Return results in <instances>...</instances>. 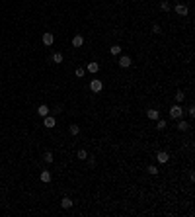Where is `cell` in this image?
Listing matches in <instances>:
<instances>
[{
	"mask_svg": "<svg viewBox=\"0 0 195 217\" xmlns=\"http://www.w3.org/2000/svg\"><path fill=\"white\" fill-rule=\"evenodd\" d=\"M183 115V108L180 104H176V106H172L170 108V117H174V119H180Z\"/></svg>",
	"mask_w": 195,
	"mask_h": 217,
	"instance_id": "1",
	"label": "cell"
},
{
	"mask_svg": "<svg viewBox=\"0 0 195 217\" xmlns=\"http://www.w3.org/2000/svg\"><path fill=\"white\" fill-rule=\"evenodd\" d=\"M90 90L96 92V94H98V92H101V90H104V82H101L100 78H94V80L90 82Z\"/></svg>",
	"mask_w": 195,
	"mask_h": 217,
	"instance_id": "2",
	"label": "cell"
},
{
	"mask_svg": "<svg viewBox=\"0 0 195 217\" xmlns=\"http://www.w3.org/2000/svg\"><path fill=\"white\" fill-rule=\"evenodd\" d=\"M43 125L47 129H53L55 125H57V119H55L53 115H45V117H43Z\"/></svg>",
	"mask_w": 195,
	"mask_h": 217,
	"instance_id": "3",
	"label": "cell"
},
{
	"mask_svg": "<svg viewBox=\"0 0 195 217\" xmlns=\"http://www.w3.org/2000/svg\"><path fill=\"white\" fill-rule=\"evenodd\" d=\"M53 41H55V35L51 33V31H45V33H43V45L51 47V45H53Z\"/></svg>",
	"mask_w": 195,
	"mask_h": 217,
	"instance_id": "4",
	"label": "cell"
},
{
	"mask_svg": "<svg viewBox=\"0 0 195 217\" xmlns=\"http://www.w3.org/2000/svg\"><path fill=\"white\" fill-rule=\"evenodd\" d=\"M168 159H170V155L166 153V151H158V153H156V160H158V163H162V164L168 163Z\"/></svg>",
	"mask_w": 195,
	"mask_h": 217,
	"instance_id": "5",
	"label": "cell"
},
{
	"mask_svg": "<svg viewBox=\"0 0 195 217\" xmlns=\"http://www.w3.org/2000/svg\"><path fill=\"white\" fill-rule=\"evenodd\" d=\"M176 14H178V16H187V6L182 4V2H178L176 4Z\"/></svg>",
	"mask_w": 195,
	"mask_h": 217,
	"instance_id": "6",
	"label": "cell"
},
{
	"mask_svg": "<svg viewBox=\"0 0 195 217\" xmlns=\"http://www.w3.org/2000/svg\"><path fill=\"white\" fill-rule=\"evenodd\" d=\"M131 57H127V55H123V57L121 59H119V67H121V68H129V67H131Z\"/></svg>",
	"mask_w": 195,
	"mask_h": 217,
	"instance_id": "7",
	"label": "cell"
},
{
	"mask_svg": "<svg viewBox=\"0 0 195 217\" xmlns=\"http://www.w3.org/2000/svg\"><path fill=\"white\" fill-rule=\"evenodd\" d=\"M72 205H74V201H72V200H70V198H68V196H64L63 200H61V207H63V209H70Z\"/></svg>",
	"mask_w": 195,
	"mask_h": 217,
	"instance_id": "8",
	"label": "cell"
},
{
	"mask_svg": "<svg viewBox=\"0 0 195 217\" xmlns=\"http://www.w3.org/2000/svg\"><path fill=\"white\" fill-rule=\"evenodd\" d=\"M146 117L148 119H152V121H156V119H158L160 117V112H158V110H146Z\"/></svg>",
	"mask_w": 195,
	"mask_h": 217,
	"instance_id": "9",
	"label": "cell"
},
{
	"mask_svg": "<svg viewBox=\"0 0 195 217\" xmlns=\"http://www.w3.org/2000/svg\"><path fill=\"white\" fill-rule=\"evenodd\" d=\"M51 178H53V176H51V172H49V170H43V172L39 174V180H41L43 184H49V182H51Z\"/></svg>",
	"mask_w": 195,
	"mask_h": 217,
	"instance_id": "10",
	"label": "cell"
},
{
	"mask_svg": "<svg viewBox=\"0 0 195 217\" xmlns=\"http://www.w3.org/2000/svg\"><path fill=\"white\" fill-rule=\"evenodd\" d=\"M84 45V37L82 35H74L72 37V47H82Z\"/></svg>",
	"mask_w": 195,
	"mask_h": 217,
	"instance_id": "11",
	"label": "cell"
},
{
	"mask_svg": "<svg viewBox=\"0 0 195 217\" xmlns=\"http://www.w3.org/2000/svg\"><path fill=\"white\" fill-rule=\"evenodd\" d=\"M86 68H88V72H92V75H96V72L100 71V65L92 61V63H88V65H86Z\"/></svg>",
	"mask_w": 195,
	"mask_h": 217,
	"instance_id": "12",
	"label": "cell"
},
{
	"mask_svg": "<svg viewBox=\"0 0 195 217\" xmlns=\"http://www.w3.org/2000/svg\"><path fill=\"white\" fill-rule=\"evenodd\" d=\"M37 114L41 115V117H45V115H49V106H45V104H41L39 108H37Z\"/></svg>",
	"mask_w": 195,
	"mask_h": 217,
	"instance_id": "13",
	"label": "cell"
},
{
	"mask_svg": "<svg viewBox=\"0 0 195 217\" xmlns=\"http://www.w3.org/2000/svg\"><path fill=\"white\" fill-rule=\"evenodd\" d=\"M168 127V123H166V119H156V129H158V131H164V129Z\"/></svg>",
	"mask_w": 195,
	"mask_h": 217,
	"instance_id": "14",
	"label": "cell"
},
{
	"mask_svg": "<svg viewBox=\"0 0 195 217\" xmlns=\"http://www.w3.org/2000/svg\"><path fill=\"white\" fill-rule=\"evenodd\" d=\"M76 159H78V160H86V159H88V151H86V149H80V151L76 153Z\"/></svg>",
	"mask_w": 195,
	"mask_h": 217,
	"instance_id": "15",
	"label": "cell"
},
{
	"mask_svg": "<svg viewBox=\"0 0 195 217\" xmlns=\"http://www.w3.org/2000/svg\"><path fill=\"white\" fill-rule=\"evenodd\" d=\"M187 129H189V123L187 121H183V119H182V121H178V131H187Z\"/></svg>",
	"mask_w": 195,
	"mask_h": 217,
	"instance_id": "16",
	"label": "cell"
},
{
	"mask_svg": "<svg viewBox=\"0 0 195 217\" xmlns=\"http://www.w3.org/2000/svg\"><path fill=\"white\" fill-rule=\"evenodd\" d=\"M174 98H176V102H178V104H182V102H183V98H185L183 90H178V92H176V96H174Z\"/></svg>",
	"mask_w": 195,
	"mask_h": 217,
	"instance_id": "17",
	"label": "cell"
},
{
	"mask_svg": "<svg viewBox=\"0 0 195 217\" xmlns=\"http://www.w3.org/2000/svg\"><path fill=\"white\" fill-rule=\"evenodd\" d=\"M68 133H70V135H74V137H76L78 133H80V127H78V125H74V123H72V125L68 127Z\"/></svg>",
	"mask_w": 195,
	"mask_h": 217,
	"instance_id": "18",
	"label": "cell"
},
{
	"mask_svg": "<svg viewBox=\"0 0 195 217\" xmlns=\"http://www.w3.org/2000/svg\"><path fill=\"white\" fill-rule=\"evenodd\" d=\"M109 53H111V55H119V53H121V45H111V47H109Z\"/></svg>",
	"mask_w": 195,
	"mask_h": 217,
	"instance_id": "19",
	"label": "cell"
},
{
	"mask_svg": "<svg viewBox=\"0 0 195 217\" xmlns=\"http://www.w3.org/2000/svg\"><path fill=\"white\" fill-rule=\"evenodd\" d=\"M160 10H162V12H170V2L162 0V2H160Z\"/></svg>",
	"mask_w": 195,
	"mask_h": 217,
	"instance_id": "20",
	"label": "cell"
},
{
	"mask_svg": "<svg viewBox=\"0 0 195 217\" xmlns=\"http://www.w3.org/2000/svg\"><path fill=\"white\" fill-rule=\"evenodd\" d=\"M53 63H63V55L61 53H53Z\"/></svg>",
	"mask_w": 195,
	"mask_h": 217,
	"instance_id": "21",
	"label": "cell"
},
{
	"mask_svg": "<svg viewBox=\"0 0 195 217\" xmlns=\"http://www.w3.org/2000/svg\"><path fill=\"white\" fill-rule=\"evenodd\" d=\"M43 160H45V163H53V153H49V151H47V153L43 155Z\"/></svg>",
	"mask_w": 195,
	"mask_h": 217,
	"instance_id": "22",
	"label": "cell"
},
{
	"mask_svg": "<svg viewBox=\"0 0 195 217\" xmlns=\"http://www.w3.org/2000/svg\"><path fill=\"white\" fill-rule=\"evenodd\" d=\"M84 72H86V71H84V68H82V67H78V68H76V71H74V75H76L78 78H82V76H84Z\"/></svg>",
	"mask_w": 195,
	"mask_h": 217,
	"instance_id": "23",
	"label": "cell"
},
{
	"mask_svg": "<svg viewBox=\"0 0 195 217\" xmlns=\"http://www.w3.org/2000/svg\"><path fill=\"white\" fill-rule=\"evenodd\" d=\"M146 170H148V172H150V174H152V176H156V174H158V168H156V166H152V164H150V166H148V168H146Z\"/></svg>",
	"mask_w": 195,
	"mask_h": 217,
	"instance_id": "24",
	"label": "cell"
},
{
	"mask_svg": "<svg viewBox=\"0 0 195 217\" xmlns=\"http://www.w3.org/2000/svg\"><path fill=\"white\" fill-rule=\"evenodd\" d=\"M152 31H154V33H162V27L158 24H154V26H152Z\"/></svg>",
	"mask_w": 195,
	"mask_h": 217,
	"instance_id": "25",
	"label": "cell"
},
{
	"mask_svg": "<svg viewBox=\"0 0 195 217\" xmlns=\"http://www.w3.org/2000/svg\"><path fill=\"white\" fill-rule=\"evenodd\" d=\"M187 114H189V117H195V108H193V106H189Z\"/></svg>",
	"mask_w": 195,
	"mask_h": 217,
	"instance_id": "26",
	"label": "cell"
}]
</instances>
